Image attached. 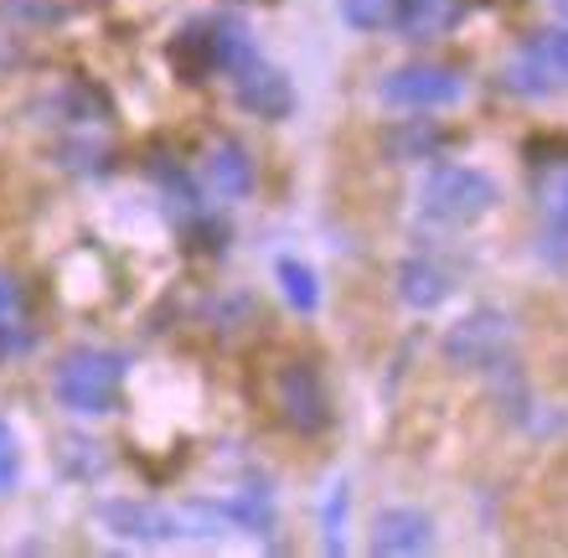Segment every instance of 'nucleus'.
<instances>
[{"instance_id":"ddd939ff","label":"nucleus","mask_w":568,"mask_h":558,"mask_svg":"<svg viewBox=\"0 0 568 558\" xmlns=\"http://www.w3.org/2000/svg\"><path fill=\"white\" fill-rule=\"evenodd\" d=\"M523 58H532L542 68V73H554L558 83H568V21L564 27H542L527 37Z\"/></svg>"},{"instance_id":"6e6552de","label":"nucleus","mask_w":568,"mask_h":558,"mask_svg":"<svg viewBox=\"0 0 568 558\" xmlns=\"http://www.w3.org/2000/svg\"><path fill=\"white\" fill-rule=\"evenodd\" d=\"M449 274L434 264V258H408V264H398V301L408 305V311H439V305L449 301Z\"/></svg>"},{"instance_id":"6ab92c4d","label":"nucleus","mask_w":568,"mask_h":558,"mask_svg":"<svg viewBox=\"0 0 568 558\" xmlns=\"http://www.w3.org/2000/svg\"><path fill=\"white\" fill-rule=\"evenodd\" d=\"M16 476H21V439H16L11 424L0 419V497L16 486Z\"/></svg>"},{"instance_id":"0eeeda50","label":"nucleus","mask_w":568,"mask_h":558,"mask_svg":"<svg viewBox=\"0 0 568 558\" xmlns=\"http://www.w3.org/2000/svg\"><path fill=\"white\" fill-rule=\"evenodd\" d=\"M373 554H429L434 548V517L419 507H388L373 517Z\"/></svg>"},{"instance_id":"7ed1b4c3","label":"nucleus","mask_w":568,"mask_h":558,"mask_svg":"<svg viewBox=\"0 0 568 558\" xmlns=\"http://www.w3.org/2000/svg\"><path fill=\"white\" fill-rule=\"evenodd\" d=\"M449 367L460 373H491L496 363H507L511 352V316L496 305H476L470 316H460L439 342Z\"/></svg>"},{"instance_id":"9b49d317","label":"nucleus","mask_w":568,"mask_h":558,"mask_svg":"<svg viewBox=\"0 0 568 558\" xmlns=\"http://www.w3.org/2000/svg\"><path fill=\"white\" fill-rule=\"evenodd\" d=\"M465 0H393V21L408 31V37H439L460 21Z\"/></svg>"},{"instance_id":"4468645a","label":"nucleus","mask_w":568,"mask_h":558,"mask_svg":"<svg viewBox=\"0 0 568 558\" xmlns=\"http://www.w3.org/2000/svg\"><path fill=\"white\" fill-rule=\"evenodd\" d=\"M274 274H280L284 301L295 305L300 316H311L315 305H321V285H315V270H311V264H300V258H280V264H274Z\"/></svg>"},{"instance_id":"1a4fd4ad","label":"nucleus","mask_w":568,"mask_h":558,"mask_svg":"<svg viewBox=\"0 0 568 558\" xmlns=\"http://www.w3.org/2000/svg\"><path fill=\"white\" fill-rule=\"evenodd\" d=\"M202 42H207L212 73H227V78L258 58L254 42H248V31H243L239 21H227V16H217V21H202Z\"/></svg>"},{"instance_id":"dca6fc26","label":"nucleus","mask_w":568,"mask_h":558,"mask_svg":"<svg viewBox=\"0 0 568 558\" xmlns=\"http://www.w3.org/2000/svg\"><path fill=\"white\" fill-rule=\"evenodd\" d=\"M538 202H542V212H548V217H564V223H568V161H558V166L542 171Z\"/></svg>"},{"instance_id":"aec40b11","label":"nucleus","mask_w":568,"mask_h":558,"mask_svg":"<svg viewBox=\"0 0 568 558\" xmlns=\"http://www.w3.org/2000/svg\"><path fill=\"white\" fill-rule=\"evenodd\" d=\"M11 305H16V285L6 280V274H0V321L11 316Z\"/></svg>"},{"instance_id":"39448f33","label":"nucleus","mask_w":568,"mask_h":558,"mask_svg":"<svg viewBox=\"0 0 568 558\" xmlns=\"http://www.w3.org/2000/svg\"><path fill=\"white\" fill-rule=\"evenodd\" d=\"M274 404H280L284 424L300 429V435H321L331 424V398H326V383L315 373L311 363H284L274 373Z\"/></svg>"},{"instance_id":"20e7f679","label":"nucleus","mask_w":568,"mask_h":558,"mask_svg":"<svg viewBox=\"0 0 568 558\" xmlns=\"http://www.w3.org/2000/svg\"><path fill=\"white\" fill-rule=\"evenodd\" d=\"M377 93H383V104L398 109H445L465 93V78L449 62H404V68L383 73Z\"/></svg>"},{"instance_id":"412c9836","label":"nucleus","mask_w":568,"mask_h":558,"mask_svg":"<svg viewBox=\"0 0 568 558\" xmlns=\"http://www.w3.org/2000/svg\"><path fill=\"white\" fill-rule=\"evenodd\" d=\"M554 11H558V16H564V21H568V0H554Z\"/></svg>"},{"instance_id":"a211bd4d","label":"nucleus","mask_w":568,"mask_h":558,"mask_svg":"<svg viewBox=\"0 0 568 558\" xmlns=\"http://www.w3.org/2000/svg\"><path fill=\"white\" fill-rule=\"evenodd\" d=\"M538 258L554 264V270H568V223L564 217H548V227L538 233Z\"/></svg>"},{"instance_id":"423d86ee","label":"nucleus","mask_w":568,"mask_h":558,"mask_svg":"<svg viewBox=\"0 0 568 558\" xmlns=\"http://www.w3.org/2000/svg\"><path fill=\"white\" fill-rule=\"evenodd\" d=\"M233 93H239V104L258 120H284L290 109H295V89H290V78L280 68H270L264 58H254L248 68L233 73Z\"/></svg>"},{"instance_id":"f8f14e48","label":"nucleus","mask_w":568,"mask_h":558,"mask_svg":"<svg viewBox=\"0 0 568 558\" xmlns=\"http://www.w3.org/2000/svg\"><path fill=\"white\" fill-rule=\"evenodd\" d=\"M445 140L449 135L434 120H404L383 135V151H388L393 161H434V155L445 151Z\"/></svg>"},{"instance_id":"2eb2a0df","label":"nucleus","mask_w":568,"mask_h":558,"mask_svg":"<svg viewBox=\"0 0 568 558\" xmlns=\"http://www.w3.org/2000/svg\"><path fill=\"white\" fill-rule=\"evenodd\" d=\"M507 89H511V93H527V99H542V93L564 89V83H558L554 73H542L532 58H517V62L507 68Z\"/></svg>"},{"instance_id":"f257e3e1","label":"nucleus","mask_w":568,"mask_h":558,"mask_svg":"<svg viewBox=\"0 0 568 558\" xmlns=\"http://www.w3.org/2000/svg\"><path fill=\"white\" fill-rule=\"evenodd\" d=\"M124 383V357L109 347H73L52 373V393L73 414H114Z\"/></svg>"},{"instance_id":"f03ea898","label":"nucleus","mask_w":568,"mask_h":558,"mask_svg":"<svg viewBox=\"0 0 568 558\" xmlns=\"http://www.w3.org/2000/svg\"><path fill=\"white\" fill-rule=\"evenodd\" d=\"M496 207V182L476 166H429L419 186V212L439 227H470Z\"/></svg>"},{"instance_id":"9d476101","label":"nucleus","mask_w":568,"mask_h":558,"mask_svg":"<svg viewBox=\"0 0 568 558\" xmlns=\"http://www.w3.org/2000/svg\"><path fill=\"white\" fill-rule=\"evenodd\" d=\"M207 182L223 196H248L254 192V161L239 140H217L207 151Z\"/></svg>"},{"instance_id":"f3484780","label":"nucleus","mask_w":568,"mask_h":558,"mask_svg":"<svg viewBox=\"0 0 568 558\" xmlns=\"http://www.w3.org/2000/svg\"><path fill=\"white\" fill-rule=\"evenodd\" d=\"M342 21L357 31H377L393 21V0H342Z\"/></svg>"}]
</instances>
